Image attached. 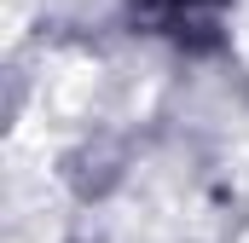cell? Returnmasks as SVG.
<instances>
[{
	"instance_id": "cell-1",
	"label": "cell",
	"mask_w": 249,
	"mask_h": 243,
	"mask_svg": "<svg viewBox=\"0 0 249 243\" xmlns=\"http://www.w3.org/2000/svg\"><path fill=\"white\" fill-rule=\"evenodd\" d=\"M214 6H220V0H151V12H157L168 29H186L197 12H214Z\"/></svg>"
}]
</instances>
